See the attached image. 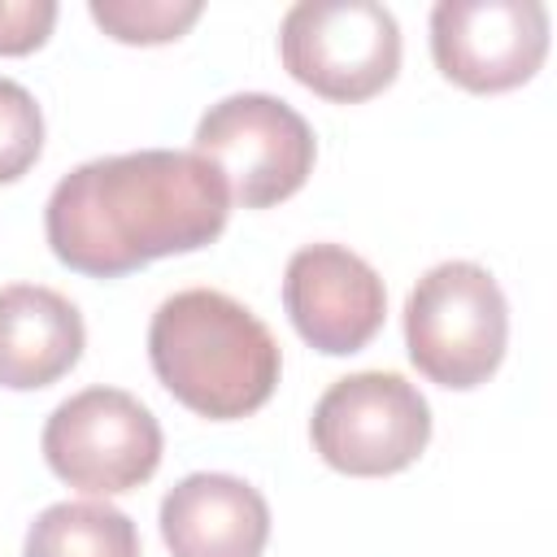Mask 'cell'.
Returning a JSON list of instances; mask_svg holds the SVG:
<instances>
[{"mask_svg":"<svg viewBox=\"0 0 557 557\" xmlns=\"http://www.w3.org/2000/svg\"><path fill=\"white\" fill-rule=\"evenodd\" d=\"M191 152L222 174L231 205L270 209L305 187L318 161V139L287 100L239 91L205 109Z\"/></svg>","mask_w":557,"mask_h":557,"instance_id":"5b68a950","label":"cell"},{"mask_svg":"<svg viewBox=\"0 0 557 557\" xmlns=\"http://www.w3.org/2000/svg\"><path fill=\"white\" fill-rule=\"evenodd\" d=\"M283 309L309 348L348 357L383 331L387 292L379 270L344 244H305L287 261Z\"/></svg>","mask_w":557,"mask_h":557,"instance_id":"9c48e42d","label":"cell"},{"mask_svg":"<svg viewBox=\"0 0 557 557\" xmlns=\"http://www.w3.org/2000/svg\"><path fill=\"white\" fill-rule=\"evenodd\" d=\"M148 361L157 383L209 422L257 413L283 374L270 326L213 287H187L157 305L148 322Z\"/></svg>","mask_w":557,"mask_h":557,"instance_id":"7a4b0ae2","label":"cell"},{"mask_svg":"<svg viewBox=\"0 0 557 557\" xmlns=\"http://www.w3.org/2000/svg\"><path fill=\"white\" fill-rule=\"evenodd\" d=\"M57 26L52 0H0V57H26L48 44Z\"/></svg>","mask_w":557,"mask_h":557,"instance_id":"9a60e30c","label":"cell"},{"mask_svg":"<svg viewBox=\"0 0 557 557\" xmlns=\"http://www.w3.org/2000/svg\"><path fill=\"white\" fill-rule=\"evenodd\" d=\"M222 174L178 148H139L74 165L48 196L44 235L61 265L122 278L148 261L196 252L226 231Z\"/></svg>","mask_w":557,"mask_h":557,"instance_id":"6da1fadb","label":"cell"},{"mask_svg":"<svg viewBox=\"0 0 557 557\" xmlns=\"http://www.w3.org/2000/svg\"><path fill=\"white\" fill-rule=\"evenodd\" d=\"M22 557H139V531L109 500H61L30 522Z\"/></svg>","mask_w":557,"mask_h":557,"instance_id":"7c38bea8","label":"cell"},{"mask_svg":"<svg viewBox=\"0 0 557 557\" xmlns=\"http://www.w3.org/2000/svg\"><path fill=\"white\" fill-rule=\"evenodd\" d=\"M44 152V113L35 96L0 78V183H17Z\"/></svg>","mask_w":557,"mask_h":557,"instance_id":"5bb4252c","label":"cell"},{"mask_svg":"<svg viewBox=\"0 0 557 557\" xmlns=\"http://www.w3.org/2000/svg\"><path fill=\"white\" fill-rule=\"evenodd\" d=\"M39 448L61 483L87 496H122L157 474L161 422L122 387H83L48 413Z\"/></svg>","mask_w":557,"mask_h":557,"instance_id":"52a82bcc","label":"cell"},{"mask_svg":"<svg viewBox=\"0 0 557 557\" xmlns=\"http://www.w3.org/2000/svg\"><path fill=\"white\" fill-rule=\"evenodd\" d=\"M87 326L70 296L39 283L0 287V387L35 392L70 374L83 357Z\"/></svg>","mask_w":557,"mask_h":557,"instance_id":"8fae6325","label":"cell"},{"mask_svg":"<svg viewBox=\"0 0 557 557\" xmlns=\"http://www.w3.org/2000/svg\"><path fill=\"white\" fill-rule=\"evenodd\" d=\"M309 440L318 457L339 474H400L422 457L431 440V405L409 379L392 370L344 374L313 405Z\"/></svg>","mask_w":557,"mask_h":557,"instance_id":"8992f818","label":"cell"},{"mask_svg":"<svg viewBox=\"0 0 557 557\" xmlns=\"http://www.w3.org/2000/svg\"><path fill=\"white\" fill-rule=\"evenodd\" d=\"M509 344V305L500 283L474 261L431 265L405 300V348L418 374L470 392L487 383Z\"/></svg>","mask_w":557,"mask_h":557,"instance_id":"3957f363","label":"cell"},{"mask_svg":"<svg viewBox=\"0 0 557 557\" xmlns=\"http://www.w3.org/2000/svg\"><path fill=\"white\" fill-rule=\"evenodd\" d=\"M87 13L109 39L152 48V44L183 39L200 22L205 4L200 0H91Z\"/></svg>","mask_w":557,"mask_h":557,"instance_id":"4fadbf2b","label":"cell"},{"mask_svg":"<svg viewBox=\"0 0 557 557\" xmlns=\"http://www.w3.org/2000/svg\"><path fill=\"white\" fill-rule=\"evenodd\" d=\"M283 70L322 100L361 104L400 74V26L379 0H300L278 26Z\"/></svg>","mask_w":557,"mask_h":557,"instance_id":"277c9868","label":"cell"},{"mask_svg":"<svg viewBox=\"0 0 557 557\" xmlns=\"http://www.w3.org/2000/svg\"><path fill=\"white\" fill-rule=\"evenodd\" d=\"M157 522L170 557H261L270 540L265 496L248 479L222 470L178 479Z\"/></svg>","mask_w":557,"mask_h":557,"instance_id":"30bf717a","label":"cell"},{"mask_svg":"<svg viewBox=\"0 0 557 557\" xmlns=\"http://www.w3.org/2000/svg\"><path fill=\"white\" fill-rule=\"evenodd\" d=\"M435 70L474 91H513L548 57V9L540 0H440L431 9Z\"/></svg>","mask_w":557,"mask_h":557,"instance_id":"ba28073f","label":"cell"}]
</instances>
